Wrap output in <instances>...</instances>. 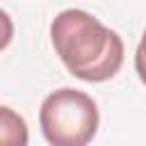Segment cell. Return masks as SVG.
I'll list each match as a JSON object with an SVG mask.
<instances>
[{
    "mask_svg": "<svg viewBox=\"0 0 146 146\" xmlns=\"http://www.w3.org/2000/svg\"><path fill=\"white\" fill-rule=\"evenodd\" d=\"M50 39L62 64L84 82H105L123 64L121 36L84 9H64L50 23Z\"/></svg>",
    "mask_w": 146,
    "mask_h": 146,
    "instance_id": "6da1fadb",
    "label": "cell"
},
{
    "mask_svg": "<svg viewBox=\"0 0 146 146\" xmlns=\"http://www.w3.org/2000/svg\"><path fill=\"white\" fill-rule=\"evenodd\" d=\"M39 123L50 146H89L98 132L100 114L91 96L62 87L43 98Z\"/></svg>",
    "mask_w": 146,
    "mask_h": 146,
    "instance_id": "7a4b0ae2",
    "label": "cell"
},
{
    "mask_svg": "<svg viewBox=\"0 0 146 146\" xmlns=\"http://www.w3.org/2000/svg\"><path fill=\"white\" fill-rule=\"evenodd\" d=\"M0 146H27V125L11 107H0Z\"/></svg>",
    "mask_w": 146,
    "mask_h": 146,
    "instance_id": "3957f363",
    "label": "cell"
},
{
    "mask_svg": "<svg viewBox=\"0 0 146 146\" xmlns=\"http://www.w3.org/2000/svg\"><path fill=\"white\" fill-rule=\"evenodd\" d=\"M135 71L139 75V80L146 84V30L141 34V41L137 46V52H135Z\"/></svg>",
    "mask_w": 146,
    "mask_h": 146,
    "instance_id": "277c9868",
    "label": "cell"
}]
</instances>
